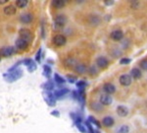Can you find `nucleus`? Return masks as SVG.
<instances>
[{
  "mask_svg": "<svg viewBox=\"0 0 147 133\" xmlns=\"http://www.w3.org/2000/svg\"><path fill=\"white\" fill-rule=\"evenodd\" d=\"M23 76V70L22 69H17L12 72H7L3 74V78L6 82L8 83H13L19 80L20 78H22Z\"/></svg>",
  "mask_w": 147,
  "mask_h": 133,
  "instance_id": "obj_1",
  "label": "nucleus"
},
{
  "mask_svg": "<svg viewBox=\"0 0 147 133\" xmlns=\"http://www.w3.org/2000/svg\"><path fill=\"white\" fill-rule=\"evenodd\" d=\"M66 23H67V17H66L65 15H57L53 22L54 29L56 31L62 30L63 28L65 27Z\"/></svg>",
  "mask_w": 147,
  "mask_h": 133,
  "instance_id": "obj_2",
  "label": "nucleus"
},
{
  "mask_svg": "<svg viewBox=\"0 0 147 133\" xmlns=\"http://www.w3.org/2000/svg\"><path fill=\"white\" fill-rule=\"evenodd\" d=\"M19 35H20V38L24 41H26L27 42H32V33L30 32L28 29H26V28H23L19 31Z\"/></svg>",
  "mask_w": 147,
  "mask_h": 133,
  "instance_id": "obj_3",
  "label": "nucleus"
},
{
  "mask_svg": "<svg viewBox=\"0 0 147 133\" xmlns=\"http://www.w3.org/2000/svg\"><path fill=\"white\" fill-rule=\"evenodd\" d=\"M44 96V100H45L46 104H48L49 106H56V99L54 97L53 93L51 92H44L43 93Z\"/></svg>",
  "mask_w": 147,
  "mask_h": 133,
  "instance_id": "obj_4",
  "label": "nucleus"
},
{
  "mask_svg": "<svg viewBox=\"0 0 147 133\" xmlns=\"http://www.w3.org/2000/svg\"><path fill=\"white\" fill-rule=\"evenodd\" d=\"M53 44H55L56 46H63L67 44V39H66L65 35H56L55 37L52 40Z\"/></svg>",
  "mask_w": 147,
  "mask_h": 133,
  "instance_id": "obj_5",
  "label": "nucleus"
},
{
  "mask_svg": "<svg viewBox=\"0 0 147 133\" xmlns=\"http://www.w3.org/2000/svg\"><path fill=\"white\" fill-rule=\"evenodd\" d=\"M16 49L14 46H7L3 47V48L0 50V55L3 56V57H11L13 54H15Z\"/></svg>",
  "mask_w": 147,
  "mask_h": 133,
  "instance_id": "obj_6",
  "label": "nucleus"
},
{
  "mask_svg": "<svg viewBox=\"0 0 147 133\" xmlns=\"http://www.w3.org/2000/svg\"><path fill=\"white\" fill-rule=\"evenodd\" d=\"M119 82H120V84L122 85V86L127 87V86H129V85L131 84L132 79H131V77H130V75H129V74H123V75L120 76Z\"/></svg>",
  "mask_w": 147,
  "mask_h": 133,
  "instance_id": "obj_7",
  "label": "nucleus"
},
{
  "mask_svg": "<svg viewBox=\"0 0 147 133\" xmlns=\"http://www.w3.org/2000/svg\"><path fill=\"white\" fill-rule=\"evenodd\" d=\"M96 65L101 69H105L109 65V60L105 56H99L96 58Z\"/></svg>",
  "mask_w": 147,
  "mask_h": 133,
  "instance_id": "obj_8",
  "label": "nucleus"
},
{
  "mask_svg": "<svg viewBox=\"0 0 147 133\" xmlns=\"http://www.w3.org/2000/svg\"><path fill=\"white\" fill-rule=\"evenodd\" d=\"M99 101H100V104L102 106H110L113 102V98L110 95L102 94L100 96V98H99Z\"/></svg>",
  "mask_w": 147,
  "mask_h": 133,
  "instance_id": "obj_9",
  "label": "nucleus"
},
{
  "mask_svg": "<svg viewBox=\"0 0 147 133\" xmlns=\"http://www.w3.org/2000/svg\"><path fill=\"white\" fill-rule=\"evenodd\" d=\"M28 42H27L26 41H24V40H22L21 38H19V39L16 40L15 42V46L16 48L18 49H21V50H26V49L28 47Z\"/></svg>",
  "mask_w": 147,
  "mask_h": 133,
  "instance_id": "obj_10",
  "label": "nucleus"
},
{
  "mask_svg": "<svg viewBox=\"0 0 147 133\" xmlns=\"http://www.w3.org/2000/svg\"><path fill=\"white\" fill-rule=\"evenodd\" d=\"M110 37L113 41L120 42V41H122L123 38H124V33H123L121 30H115L110 34Z\"/></svg>",
  "mask_w": 147,
  "mask_h": 133,
  "instance_id": "obj_11",
  "label": "nucleus"
},
{
  "mask_svg": "<svg viewBox=\"0 0 147 133\" xmlns=\"http://www.w3.org/2000/svg\"><path fill=\"white\" fill-rule=\"evenodd\" d=\"M69 92L70 91H69L68 88H59V89L54 91L53 95H54V97H55V99H61L62 97L66 96Z\"/></svg>",
  "mask_w": 147,
  "mask_h": 133,
  "instance_id": "obj_12",
  "label": "nucleus"
},
{
  "mask_svg": "<svg viewBox=\"0 0 147 133\" xmlns=\"http://www.w3.org/2000/svg\"><path fill=\"white\" fill-rule=\"evenodd\" d=\"M103 91L105 92V94L107 95H113L116 92V87L114 86V84L112 83H105L103 85Z\"/></svg>",
  "mask_w": 147,
  "mask_h": 133,
  "instance_id": "obj_13",
  "label": "nucleus"
},
{
  "mask_svg": "<svg viewBox=\"0 0 147 133\" xmlns=\"http://www.w3.org/2000/svg\"><path fill=\"white\" fill-rule=\"evenodd\" d=\"M34 20V16L30 13H24L20 16V21L23 24H30Z\"/></svg>",
  "mask_w": 147,
  "mask_h": 133,
  "instance_id": "obj_14",
  "label": "nucleus"
},
{
  "mask_svg": "<svg viewBox=\"0 0 147 133\" xmlns=\"http://www.w3.org/2000/svg\"><path fill=\"white\" fill-rule=\"evenodd\" d=\"M116 110H117L118 115L121 116V117H125V116L129 115V108L125 106H118Z\"/></svg>",
  "mask_w": 147,
  "mask_h": 133,
  "instance_id": "obj_15",
  "label": "nucleus"
},
{
  "mask_svg": "<svg viewBox=\"0 0 147 133\" xmlns=\"http://www.w3.org/2000/svg\"><path fill=\"white\" fill-rule=\"evenodd\" d=\"M114 123H115V120H114V118L112 116H105V117H103V119H102V124L105 127H112L114 125Z\"/></svg>",
  "mask_w": 147,
  "mask_h": 133,
  "instance_id": "obj_16",
  "label": "nucleus"
},
{
  "mask_svg": "<svg viewBox=\"0 0 147 133\" xmlns=\"http://www.w3.org/2000/svg\"><path fill=\"white\" fill-rule=\"evenodd\" d=\"M4 14L7 16H12V15H15L16 12H17V8H16L14 5H8L4 8Z\"/></svg>",
  "mask_w": 147,
  "mask_h": 133,
  "instance_id": "obj_17",
  "label": "nucleus"
},
{
  "mask_svg": "<svg viewBox=\"0 0 147 133\" xmlns=\"http://www.w3.org/2000/svg\"><path fill=\"white\" fill-rule=\"evenodd\" d=\"M74 70H75V72H77L78 74H84L87 70V67L84 65V64L80 63V64H77V65L75 66Z\"/></svg>",
  "mask_w": 147,
  "mask_h": 133,
  "instance_id": "obj_18",
  "label": "nucleus"
},
{
  "mask_svg": "<svg viewBox=\"0 0 147 133\" xmlns=\"http://www.w3.org/2000/svg\"><path fill=\"white\" fill-rule=\"evenodd\" d=\"M142 76V73L139 68H132L131 70H130V77H131V79L134 78V79H139V78H141Z\"/></svg>",
  "mask_w": 147,
  "mask_h": 133,
  "instance_id": "obj_19",
  "label": "nucleus"
},
{
  "mask_svg": "<svg viewBox=\"0 0 147 133\" xmlns=\"http://www.w3.org/2000/svg\"><path fill=\"white\" fill-rule=\"evenodd\" d=\"M54 86H55V85H54V82L51 81V80H48V81H46L44 84L41 85L42 89H44L47 92H51L52 90L54 89Z\"/></svg>",
  "mask_w": 147,
  "mask_h": 133,
  "instance_id": "obj_20",
  "label": "nucleus"
},
{
  "mask_svg": "<svg viewBox=\"0 0 147 133\" xmlns=\"http://www.w3.org/2000/svg\"><path fill=\"white\" fill-rule=\"evenodd\" d=\"M52 5L57 9H61L63 7H65L66 1L65 0H54V1H52Z\"/></svg>",
  "mask_w": 147,
  "mask_h": 133,
  "instance_id": "obj_21",
  "label": "nucleus"
},
{
  "mask_svg": "<svg viewBox=\"0 0 147 133\" xmlns=\"http://www.w3.org/2000/svg\"><path fill=\"white\" fill-rule=\"evenodd\" d=\"M54 81H55L56 84L62 85L66 82V80H65V78H63L62 76H60L58 73H55V74H54Z\"/></svg>",
  "mask_w": 147,
  "mask_h": 133,
  "instance_id": "obj_22",
  "label": "nucleus"
},
{
  "mask_svg": "<svg viewBox=\"0 0 147 133\" xmlns=\"http://www.w3.org/2000/svg\"><path fill=\"white\" fill-rule=\"evenodd\" d=\"M87 120H88V121L90 122L91 124H94V125H95V126H96L97 128H98V129H99V128H101V123L99 122L98 120H97L96 118L94 117V116L89 115V116H88V118H87Z\"/></svg>",
  "mask_w": 147,
  "mask_h": 133,
  "instance_id": "obj_23",
  "label": "nucleus"
},
{
  "mask_svg": "<svg viewBox=\"0 0 147 133\" xmlns=\"http://www.w3.org/2000/svg\"><path fill=\"white\" fill-rule=\"evenodd\" d=\"M51 73H52V70H51L50 66H49L48 64H45V65H43V75L45 76V77L48 78V80H49V78H50Z\"/></svg>",
  "mask_w": 147,
  "mask_h": 133,
  "instance_id": "obj_24",
  "label": "nucleus"
},
{
  "mask_svg": "<svg viewBox=\"0 0 147 133\" xmlns=\"http://www.w3.org/2000/svg\"><path fill=\"white\" fill-rule=\"evenodd\" d=\"M28 0H17L16 1V6L20 9H23L28 5Z\"/></svg>",
  "mask_w": 147,
  "mask_h": 133,
  "instance_id": "obj_25",
  "label": "nucleus"
},
{
  "mask_svg": "<svg viewBox=\"0 0 147 133\" xmlns=\"http://www.w3.org/2000/svg\"><path fill=\"white\" fill-rule=\"evenodd\" d=\"M91 108H92V110H94L95 111H101L103 110V106H102L100 103H92Z\"/></svg>",
  "mask_w": 147,
  "mask_h": 133,
  "instance_id": "obj_26",
  "label": "nucleus"
},
{
  "mask_svg": "<svg viewBox=\"0 0 147 133\" xmlns=\"http://www.w3.org/2000/svg\"><path fill=\"white\" fill-rule=\"evenodd\" d=\"M84 126L86 127V130L88 131V133H94V128L93 126L91 125V123L88 121V120H85V122H84Z\"/></svg>",
  "mask_w": 147,
  "mask_h": 133,
  "instance_id": "obj_27",
  "label": "nucleus"
},
{
  "mask_svg": "<svg viewBox=\"0 0 147 133\" xmlns=\"http://www.w3.org/2000/svg\"><path fill=\"white\" fill-rule=\"evenodd\" d=\"M66 65L68 66V67H73V68H75V66L77 65V63H76V61H75V59H73V58H69L66 60Z\"/></svg>",
  "mask_w": 147,
  "mask_h": 133,
  "instance_id": "obj_28",
  "label": "nucleus"
},
{
  "mask_svg": "<svg viewBox=\"0 0 147 133\" xmlns=\"http://www.w3.org/2000/svg\"><path fill=\"white\" fill-rule=\"evenodd\" d=\"M21 64H23V60H19V61H17V62L14 64V65L12 66L11 68H9V69H8V72H12V71L17 70V69H18V67L21 65Z\"/></svg>",
  "mask_w": 147,
  "mask_h": 133,
  "instance_id": "obj_29",
  "label": "nucleus"
},
{
  "mask_svg": "<svg viewBox=\"0 0 147 133\" xmlns=\"http://www.w3.org/2000/svg\"><path fill=\"white\" fill-rule=\"evenodd\" d=\"M42 48L40 47V48L38 49V51L36 52V54H35V61L36 62H41V59H42Z\"/></svg>",
  "mask_w": 147,
  "mask_h": 133,
  "instance_id": "obj_30",
  "label": "nucleus"
},
{
  "mask_svg": "<svg viewBox=\"0 0 147 133\" xmlns=\"http://www.w3.org/2000/svg\"><path fill=\"white\" fill-rule=\"evenodd\" d=\"M118 132L119 133H129V125H122L120 128H119V130H118Z\"/></svg>",
  "mask_w": 147,
  "mask_h": 133,
  "instance_id": "obj_31",
  "label": "nucleus"
},
{
  "mask_svg": "<svg viewBox=\"0 0 147 133\" xmlns=\"http://www.w3.org/2000/svg\"><path fill=\"white\" fill-rule=\"evenodd\" d=\"M76 86H77L78 89H84L86 87V82L84 81V80H80V81H78L76 83Z\"/></svg>",
  "mask_w": 147,
  "mask_h": 133,
  "instance_id": "obj_32",
  "label": "nucleus"
},
{
  "mask_svg": "<svg viewBox=\"0 0 147 133\" xmlns=\"http://www.w3.org/2000/svg\"><path fill=\"white\" fill-rule=\"evenodd\" d=\"M66 79H67V81L69 83H71V84H74V83H76V81H78L77 77H76V76H73V75H67Z\"/></svg>",
  "mask_w": 147,
  "mask_h": 133,
  "instance_id": "obj_33",
  "label": "nucleus"
},
{
  "mask_svg": "<svg viewBox=\"0 0 147 133\" xmlns=\"http://www.w3.org/2000/svg\"><path fill=\"white\" fill-rule=\"evenodd\" d=\"M32 63H34V61L32 60V58H26V59H24V60H23V64H24V65L27 66V67L30 66Z\"/></svg>",
  "mask_w": 147,
  "mask_h": 133,
  "instance_id": "obj_34",
  "label": "nucleus"
},
{
  "mask_svg": "<svg viewBox=\"0 0 147 133\" xmlns=\"http://www.w3.org/2000/svg\"><path fill=\"white\" fill-rule=\"evenodd\" d=\"M139 66L141 67V69L147 71V58L142 59V60L140 61V63H139Z\"/></svg>",
  "mask_w": 147,
  "mask_h": 133,
  "instance_id": "obj_35",
  "label": "nucleus"
},
{
  "mask_svg": "<svg viewBox=\"0 0 147 133\" xmlns=\"http://www.w3.org/2000/svg\"><path fill=\"white\" fill-rule=\"evenodd\" d=\"M77 125V128L78 129H79V131H80L82 133H86V128H85V126L84 124H82V123H79V124H76Z\"/></svg>",
  "mask_w": 147,
  "mask_h": 133,
  "instance_id": "obj_36",
  "label": "nucleus"
},
{
  "mask_svg": "<svg viewBox=\"0 0 147 133\" xmlns=\"http://www.w3.org/2000/svg\"><path fill=\"white\" fill-rule=\"evenodd\" d=\"M130 59L127 58V57H123L122 59L120 60V64L121 65H127V64H129L130 63Z\"/></svg>",
  "mask_w": 147,
  "mask_h": 133,
  "instance_id": "obj_37",
  "label": "nucleus"
},
{
  "mask_svg": "<svg viewBox=\"0 0 147 133\" xmlns=\"http://www.w3.org/2000/svg\"><path fill=\"white\" fill-rule=\"evenodd\" d=\"M36 68H37V66H36V64L35 63H32L30 66H28V71L30 73H32V72H34L35 70H36Z\"/></svg>",
  "mask_w": 147,
  "mask_h": 133,
  "instance_id": "obj_38",
  "label": "nucleus"
},
{
  "mask_svg": "<svg viewBox=\"0 0 147 133\" xmlns=\"http://www.w3.org/2000/svg\"><path fill=\"white\" fill-rule=\"evenodd\" d=\"M88 71H89V73H90L91 75H95V74H97V69H96V67H95L94 65L90 66V67H89V69H88Z\"/></svg>",
  "mask_w": 147,
  "mask_h": 133,
  "instance_id": "obj_39",
  "label": "nucleus"
},
{
  "mask_svg": "<svg viewBox=\"0 0 147 133\" xmlns=\"http://www.w3.org/2000/svg\"><path fill=\"white\" fill-rule=\"evenodd\" d=\"M51 115L56 116V117H59V116H60V113H59L58 110H53V111H51Z\"/></svg>",
  "mask_w": 147,
  "mask_h": 133,
  "instance_id": "obj_40",
  "label": "nucleus"
},
{
  "mask_svg": "<svg viewBox=\"0 0 147 133\" xmlns=\"http://www.w3.org/2000/svg\"><path fill=\"white\" fill-rule=\"evenodd\" d=\"M104 3H105V5H113L114 1H107V0H105V1H104Z\"/></svg>",
  "mask_w": 147,
  "mask_h": 133,
  "instance_id": "obj_41",
  "label": "nucleus"
},
{
  "mask_svg": "<svg viewBox=\"0 0 147 133\" xmlns=\"http://www.w3.org/2000/svg\"><path fill=\"white\" fill-rule=\"evenodd\" d=\"M138 5V1H134V2H131V6L134 7V8H136V7Z\"/></svg>",
  "mask_w": 147,
  "mask_h": 133,
  "instance_id": "obj_42",
  "label": "nucleus"
},
{
  "mask_svg": "<svg viewBox=\"0 0 147 133\" xmlns=\"http://www.w3.org/2000/svg\"><path fill=\"white\" fill-rule=\"evenodd\" d=\"M41 35H42V38H44V26L43 25L41 26Z\"/></svg>",
  "mask_w": 147,
  "mask_h": 133,
  "instance_id": "obj_43",
  "label": "nucleus"
},
{
  "mask_svg": "<svg viewBox=\"0 0 147 133\" xmlns=\"http://www.w3.org/2000/svg\"><path fill=\"white\" fill-rule=\"evenodd\" d=\"M6 2H8V0H0V4H5Z\"/></svg>",
  "mask_w": 147,
  "mask_h": 133,
  "instance_id": "obj_44",
  "label": "nucleus"
},
{
  "mask_svg": "<svg viewBox=\"0 0 147 133\" xmlns=\"http://www.w3.org/2000/svg\"><path fill=\"white\" fill-rule=\"evenodd\" d=\"M94 133H100V131L99 130H94Z\"/></svg>",
  "mask_w": 147,
  "mask_h": 133,
  "instance_id": "obj_45",
  "label": "nucleus"
},
{
  "mask_svg": "<svg viewBox=\"0 0 147 133\" xmlns=\"http://www.w3.org/2000/svg\"><path fill=\"white\" fill-rule=\"evenodd\" d=\"M0 62H1V55H0Z\"/></svg>",
  "mask_w": 147,
  "mask_h": 133,
  "instance_id": "obj_46",
  "label": "nucleus"
}]
</instances>
